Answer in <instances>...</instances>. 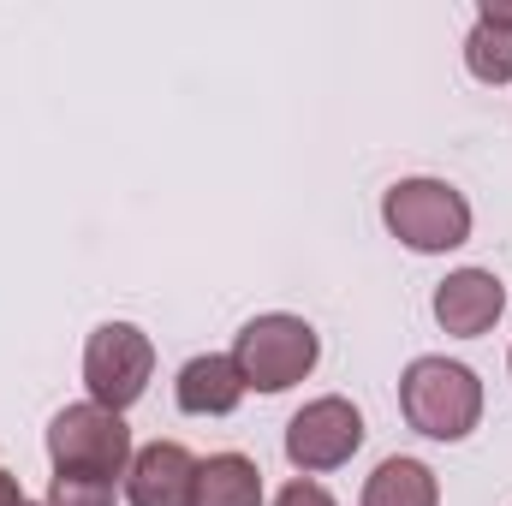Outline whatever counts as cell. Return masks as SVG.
Here are the masks:
<instances>
[{
  "instance_id": "1",
  "label": "cell",
  "mask_w": 512,
  "mask_h": 506,
  "mask_svg": "<svg viewBox=\"0 0 512 506\" xmlns=\"http://www.w3.org/2000/svg\"><path fill=\"white\" fill-rule=\"evenodd\" d=\"M399 411L429 441H465L483 423V381L453 358H417L399 376Z\"/></svg>"
},
{
  "instance_id": "2",
  "label": "cell",
  "mask_w": 512,
  "mask_h": 506,
  "mask_svg": "<svg viewBox=\"0 0 512 506\" xmlns=\"http://www.w3.org/2000/svg\"><path fill=\"white\" fill-rule=\"evenodd\" d=\"M382 221H387V233L399 245H411L417 256L459 251L471 239V203L447 179H399V185H387Z\"/></svg>"
},
{
  "instance_id": "3",
  "label": "cell",
  "mask_w": 512,
  "mask_h": 506,
  "mask_svg": "<svg viewBox=\"0 0 512 506\" xmlns=\"http://www.w3.org/2000/svg\"><path fill=\"white\" fill-rule=\"evenodd\" d=\"M227 358L239 364L245 387H256V393H286V387H298V381L316 370L322 340H316V328L304 316L268 310V316H256V322L239 328V340H233Z\"/></svg>"
},
{
  "instance_id": "4",
  "label": "cell",
  "mask_w": 512,
  "mask_h": 506,
  "mask_svg": "<svg viewBox=\"0 0 512 506\" xmlns=\"http://www.w3.org/2000/svg\"><path fill=\"white\" fill-rule=\"evenodd\" d=\"M131 429L120 411H108V405H96V399H84V405H66V411H54V423H48V459H54V471H78V477H126L131 471Z\"/></svg>"
},
{
  "instance_id": "5",
  "label": "cell",
  "mask_w": 512,
  "mask_h": 506,
  "mask_svg": "<svg viewBox=\"0 0 512 506\" xmlns=\"http://www.w3.org/2000/svg\"><path fill=\"white\" fill-rule=\"evenodd\" d=\"M155 376V340L137 322H102L84 346V387L96 405L126 411L143 399V387Z\"/></svg>"
},
{
  "instance_id": "6",
  "label": "cell",
  "mask_w": 512,
  "mask_h": 506,
  "mask_svg": "<svg viewBox=\"0 0 512 506\" xmlns=\"http://www.w3.org/2000/svg\"><path fill=\"white\" fill-rule=\"evenodd\" d=\"M364 447V417L352 399L328 393V399H310L292 423H286V459L316 477V471H340L352 453Z\"/></svg>"
},
{
  "instance_id": "7",
  "label": "cell",
  "mask_w": 512,
  "mask_h": 506,
  "mask_svg": "<svg viewBox=\"0 0 512 506\" xmlns=\"http://www.w3.org/2000/svg\"><path fill=\"white\" fill-rule=\"evenodd\" d=\"M501 310H507V286H501V274H489V268H453V274L435 286V322H441L447 334H459V340L489 334V328L501 322Z\"/></svg>"
},
{
  "instance_id": "8",
  "label": "cell",
  "mask_w": 512,
  "mask_h": 506,
  "mask_svg": "<svg viewBox=\"0 0 512 506\" xmlns=\"http://www.w3.org/2000/svg\"><path fill=\"white\" fill-rule=\"evenodd\" d=\"M191 483H197V459L179 441H149V447L131 453L126 501L131 506H191Z\"/></svg>"
},
{
  "instance_id": "9",
  "label": "cell",
  "mask_w": 512,
  "mask_h": 506,
  "mask_svg": "<svg viewBox=\"0 0 512 506\" xmlns=\"http://www.w3.org/2000/svg\"><path fill=\"white\" fill-rule=\"evenodd\" d=\"M245 393H251V387L239 376V364L221 358V352L191 358V364L179 370V381H173V399H179V411H191V417H227V411H239Z\"/></svg>"
},
{
  "instance_id": "10",
  "label": "cell",
  "mask_w": 512,
  "mask_h": 506,
  "mask_svg": "<svg viewBox=\"0 0 512 506\" xmlns=\"http://www.w3.org/2000/svg\"><path fill=\"white\" fill-rule=\"evenodd\" d=\"M191 506H262V471L245 453H209L197 459Z\"/></svg>"
},
{
  "instance_id": "11",
  "label": "cell",
  "mask_w": 512,
  "mask_h": 506,
  "mask_svg": "<svg viewBox=\"0 0 512 506\" xmlns=\"http://www.w3.org/2000/svg\"><path fill=\"white\" fill-rule=\"evenodd\" d=\"M364 506H441V483L423 459H382L364 483Z\"/></svg>"
},
{
  "instance_id": "12",
  "label": "cell",
  "mask_w": 512,
  "mask_h": 506,
  "mask_svg": "<svg viewBox=\"0 0 512 506\" xmlns=\"http://www.w3.org/2000/svg\"><path fill=\"white\" fill-rule=\"evenodd\" d=\"M465 66H471V78H483V84H512V24L477 18L471 36H465Z\"/></svg>"
},
{
  "instance_id": "13",
  "label": "cell",
  "mask_w": 512,
  "mask_h": 506,
  "mask_svg": "<svg viewBox=\"0 0 512 506\" xmlns=\"http://www.w3.org/2000/svg\"><path fill=\"white\" fill-rule=\"evenodd\" d=\"M42 506H114V483L108 477H78V471H54Z\"/></svg>"
},
{
  "instance_id": "14",
  "label": "cell",
  "mask_w": 512,
  "mask_h": 506,
  "mask_svg": "<svg viewBox=\"0 0 512 506\" xmlns=\"http://www.w3.org/2000/svg\"><path fill=\"white\" fill-rule=\"evenodd\" d=\"M274 506H340V501H334L316 477H298V483H286V489L274 495Z\"/></svg>"
},
{
  "instance_id": "15",
  "label": "cell",
  "mask_w": 512,
  "mask_h": 506,
  "mask_svg": "<svg viewBox=\"0 0 512 506\" xmlns=\"http://www.w3.org/2000/svg\"><path fill=\"white\" fill-rule=\"evenodd\" d=\"M0 506H30V495L18 489V477H12V471H0Z\"/></svg>"
},
{
  "instance_id": "16",
  "label": "cell",
  "mask_w": 512,
  "mask_h": 506,
  "mask_svg": "<svg viewBox=\"0 0 512 506\" xmlns=\"http://www.w3.org/2000/svg\"><path fill=\"white\" fill-rule=\"evenodd\" d=\"M477 18H489V24H512V0H483Z\"/></svg>"
},
{
  "instance_id": "17",
  "label": "cell",
  "mask_w": 512,
  "mask_h": 506,
  "mask_svg": "<svg viewBox=\"0 0 512 506\" xmlns=\"http://www.w3.org/2000/svg\"><path fill=\"white\" fill-rule=\"evenodd\" d=\"M30 506H36V501H30Z\"/></svg>"
},
{
  "instance_id": "18",
  "label": "cell",
  "mask_w": 512,
  "mask_h": 506,
  "mask_svg": "<svg viewBox=\"0 0 512 506\" xmlns=\"http://www.w3.org/2000/svg\"><path fill=\"white\" fill-rule=\"evenodd\" d=\"M507 364H512V358H507Z\"/></svg>"
}]
</instances>
